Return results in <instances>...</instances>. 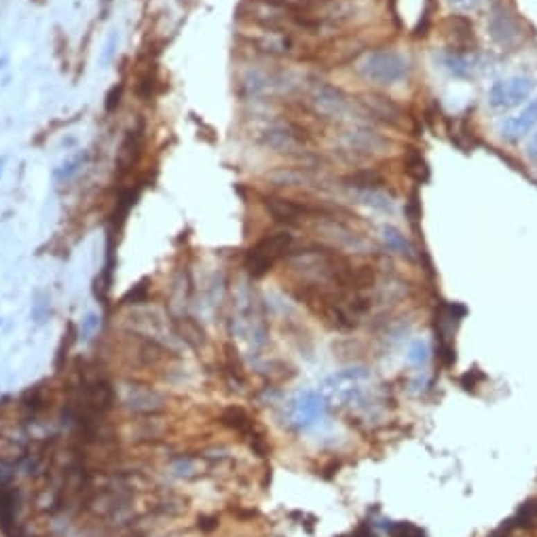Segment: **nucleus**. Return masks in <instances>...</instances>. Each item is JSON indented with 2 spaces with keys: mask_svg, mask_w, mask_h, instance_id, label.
<instances>
[{
  "mask_svg": "<svg viewBox=\"0 0 537 537\" xmlns=\"http://www.w3.org/2000/svg\"><path fill=\"white\" fill-rule=\"evenodd\" d=\"M258 140L275 152L292 159H307L313 146V134L294 116L273 118L258 132Z\"/></svg>",
  "mask_w": 537,
  "mask_h": 537,
  "instance_id": "nucleus-1",
  "label": "nucleus"
},
{
  "mask_svg": "<svg viewBox=\"0 0 537 537\" xmlns=\"http://www.w3.org/2000/svg\"><path fill=\"white\" fill-rule=\"evenodd\" d=\"M353 70L366 82L389 87V85L400 82L408 74L410 64L396 49H373V51H364L355 60Z\"/></svg>",
  "mask_w": 537,
  "mask_h": 537,
  "instance_id": "nucleus-2",
  "label": "nucleus"
},
{
  "mask_svg": "<svg viewBox=\"0 0 537 537\" xmlns=\"http://www.w3.org/2000/svg\"><path fill=\"white\" fill-rule=\"evenodd\" d=\"M305 104L322 118H343L351 110V98L341 87L317 76L305 82Z\"/></svg>",
  "mask_w": 537,
  "mask_h": 537,
  "instance_id": "nucleus-3",
  "label": "nucleus"
},
{
  "mask_svg": "<svg viewBox=\"0 0 537 537\" xmlns=\"http://www.w3.org/2000/svg\"><path fill=\"white\" fill-rule=\"evenodd\" d=\"M339 142L345 152L355 159H377L394 150V140L379 134L364 123H351L339 132Z\"/></svg>",
  "mask_w": 537,
  "mask_h": 537,
  "instance_id": "nucleus-4",
  "label": "nucleus"
},
{
  "mask_svg": "<svg viewBox=\"0 0 537 537\" xmlns=\"http://www.w3.org/2000/svg\"><path fill=\"white\" fill-rule=\"evenodd\" d=\"M292 235L279 231L273 235L263 237L256 245L250 247V252L245 256V269L252 277H263L265 273H269L275 263L279 258H285L288 254L292 252Z\"/></svg>",
  "mask_w": 537,
  "mask_h": 537,
  "instance_id": "nucleus-5",
  "label": "nucleus"
},
{
  "mask_svg": "<svg viewBox=\"0 0 537 537\" xmlns=\"http://www.w3.org/2000/svg\"><path fill=\"white\" fill-rule=\"evenodd\" d=\"M245 38L256 51L269 58H301L305 53V47L301 45L299 36L292 32L254 26L250 34H245Z\"/></svg>",
  "mask_w": 537,
  "mask_h": 537,
  "instance_id": "nucleus-6",
  "label": "nucleus"
},
{
  "mask_svg": "<svg viewBox=\"0 0 537 537\" xmlns=\"http://www.w3.org/2000/svg\"><path fill=\"white\" fill-rule=\"evenodd\" d=\"M488 34L504 49H514L522 43V24L510 7L504 3H495L488 11Z\"/></svg>",
  "mask_w": 537,
  "mask_h": 537,
  "instance_id": "nucleus-7",
  "label": "nucleus"
},
{
  "mask_svg": "<svg viewBox=\"0 0 537 537\" xmlns=\"http://www.w3.org/2000/svg\"><path fill=\"white\" fill-rule=\"evenodd\" d=\"M535 80L531 76H512L508 80H495L488 89V106L495 110H510L531 98Z\"/></svg>",
  "mask_w": 537,
  "mask_h": 537,
  "instance_id": "nucleus-8",
  "label": "nucleus"
},
{
  "mask_svg": "<svg viewBox=\"0 0 537 537\" xmlns=\"http://www.w3.org/2000/svg\"><path fill=\"white\" fill-rule=\"evenodd\" d=\"M358 104L362 106V110L373 118V121H379L383 123V125L387 127H394V130H400L404 127L406 123V112L404 108L391 100L389 96L385 94H379V91H368V94H362L358 98Z\"/></svg>",
  "mask_w": 537,
  "mask_h": 537,
  "instance_id": "nucleus-9",
  "label": "nucleus"
},
{
  "mask_svg": "<svg viewBox=\"0 0 537 537\" xmlns=\"http://www.w3.org/2000/svg\"><path fill=\"white\" fill-rule=\"evenodd\" d=\"M265 210L271 214L275 222H281V225H301L303 220L319 216L324 212L322 208H311V205L303 201L281 197V195L265 197Z\"/></svg>",
  "mask_w": 537,
  "mask_h": 537,
  "instance_id": "nucleus-10",
  "label": "nucleus"
},
{
  "mask_svg": "<svg viewBox=\"0 0 537 537\" xmlns=\"http://www.w3.org/2000/svg\"><path fill=\"white\" fill-rule=\"evenodd\" d=\"M535 125H537V98L531 100L518 114L506 118V121L502 123V127H500V134H502V138L508 140V142H518V140L525 138Z\"/></svg>",
  "mask_w": 537,
  "mask_h": 537,
  "instance_id": "nucleus-11",
  "label": "nucleus"
},
{
  "mask_svg": "<svg viewBox=\"0 0 537 537\" xmlns=\"http://www.w3.org/2000/svg\"><path fill=\"white\" fill-rule=\"evenodd\" d=\"M385 184V178L375 170H360L343 178V186L353 191H379Z\"/></svg>",
  "mask_w": 537,
  "mask_h": 537,
  "instance_id": "nucleus-12",
  "label": "nucleus"
},
{
  "mask_svg": "<svg viewBox=\"0 0 537 537\" xmlns=\"http://www.w3.org/2000/svg\"><path fill=\"white\" fill-rule=\"evenodd\" d=\"M174 333L191 347H201L205 343V335L201 326L193 317H176L174 319Z\"/></svg>",
  "mask_w": 537,
  "mask_h": 537,
  "instance_id": "nucleus-13",
  "label": "nucleus"
},
{
  "mask_svg": "<svg viewBox=\"0 0 537 537\" xmlns=\"http://www.w3.org/2000/svg\"><path fill=\"white\" fill-rule=\"evenodd\" d=\"M140 148H142V140L138 132H130L127 138L123 140L121 150H118V168L125 172L130 168H134V163L140 157Z\"/></svg>",
  "mask_w": 537,
  "mask_h": 537,
  "instance_id": "nucleus-14",
  "label": "nucleus"
},
{
  "mask_svg": "<svg viewBox=\"0 0 537 537\" xmlns=\"http://www.w3.org/2000/svg\"><path fill=\"white\" fill-rule=\"evenodd\" d=\"M442 64L444 68L457 78H468L470 72H472V62L468 55H464L461 51H450L442 58Z\"/></svg>",
  "mask_w": 537,
  "mask_h": 537,
  "instance_id": "nucleus-15",
  "label": "nucleus"
},
{
  "mask_svg": "<svg viewBox=\"0 0 537 537\" xmlns=\"http://www.w3.org/2000/svg\"><path fill=\"white\" fill-rule=\"evenodd\" d=\"M446 24L448 26H452V36H455V40L461 45V43H468V40L474 36V28H472V24L466 19V17H461V15H455V17H448L446 19Z\"/></svg>",
  "mask_w": 537,
  "mask_h": 537,
  "instance_id": "nucleus-16",
  "label": "nucleus"
},
{
  "mask_svg": "<svg viewBox=\"0 0 537 537\" xmlns=\"http://www.w3.org/2000/svg\"><path fill=\"white\" fill-rule=\"evenodd\" d=\"M383 237H385V241H387V245H389V247H394V250H400L402 254H404V250H406V252L410 250V247H408V241L404 239V235H402L398 229H394V227H385Z\"/></svg>",
  "mask_w": 537,
  "mask_h": 537,
  "instance_id": "nucleus-17",
  "label": "nucleus"
},
{
  "mask_svg": "<svg viewBox=\"0 0 537 537\" xmlns=\"http://www.w3.org/2000/svg\"><path fill=\"white\" fill-rule=\"evenodd\" d=\"M394 537H423V533L417 527H410V525H398L394 529Z\"/></svg>",
  "mask_w": 537,
  "mask_h": 537,
  "instance_id": "nucleus-18",
  "label": "nucleus"
},
{
  "mask_svg": "<svg viewBox=\"0 0 537 537\" xmlns=\"http://www.w3.org/2000/svg\"><path fill=\"white\" fill-rule=\"evenodd\" d=\"M121 94H123V87H112V91L108 94V102H106V110L112 112L118 104H121Z\"/></svg>",
  "mask_w": 537,
  "mask_h": 537,
  "instance_id": "nucleus-19",
  "label": "nucleus"
},
{
  "mask_svg": "<svg viewBox=\"0 0 537 537\" xmlns=\"http://www.w3.org/2000/svg\"><path fill=\"white\" fill-rule=\"evenodd\" d=\"M527 155H529V159L537 161V132L533 134V138H531L529 144H527Z\"/></svg>",
  "mask_w": 537,
  "mask_h": 537,
  "instance_id": "nucleus-20",
  "label": "nucleus"
},
{
  "mask_svg": "<svg viewBox=\"0 0 537 537\" xmlns=\"http://www.w3.org/2000/svg\"><path fill=\"white\" fill-rule=\"evenodd\" d=\"M452 5H457V7H472V5H476L478 0H450Z\"/></svg>",
  "mask_w": 537,
  "mask_h": 537,
  "instance_id": "nucleus-21",
  "label": "nucleus"
},
{
  "mask_svg": "<svg viewBox=\"0 0 537 537\" xmlns=\"http://www.w3.org/2000/svg\"><path fill=\"white\" fill-rule=\"evenodd\" d=\"M3 163H5V161H3V159H0V172H3Z\"/></svg>",
  "mask_w": 537,
  "mask_h": 537,
  "instance_id": "nucleus-22",
  "label": "nucleus"
}]
</instances>
